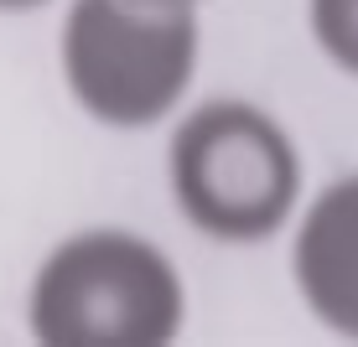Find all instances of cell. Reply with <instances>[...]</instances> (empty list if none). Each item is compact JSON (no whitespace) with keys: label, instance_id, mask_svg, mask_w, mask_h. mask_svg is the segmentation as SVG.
Segmentation results:
<instances>
[{"label":"cell","instance_id":"obj_1","mask_svg":"<svg viewBox=\"0 0 358 347\" xmlns=\"http://www.w3.org/2000/svg\"><path fill=\"white\" fill-rule=\"evenodd\" d=\"M177 265L141 233L89 228L36 265L27 321L47 347H162L182 332Z\"/></svg>","mask_w":358,"mask_h":347},{"label":"cell","instance_id":"obj_2","mask_svg":"<svg viewBox=\"0 0 358 347\" xmlns=\"http://www.w3.org/2000/svg\"><path fill=\"white\" fill-rule=\"evenodd\" d=\"M166 177L197 233L218 244H265L296 213L301 156L275 115L244 98H213L177 125Z\"/></svg>","mask_w":358,"mask_h":347},{"label":"cell","instance_id":"obj_4","mask_svg":"<svg viewBox=\"0 0 358 347\" xmlns=\"http://www.w3.org/2000/svg\"><path fill=\"white\" fill-rule=\"evenodd\" d=\"M291 275L332 337L358 342V171L322 187L291 244Z\"/></svg>","mask_w":358,"mask_h":347},{"label":"cell","instance_id":"obj_6","mask_svg":"<svg viewBox=\"0 0 358 347\" xmlns=\"http://www.w3.org/2000/svg\"><path fill=\"white\" fill-rule=\"evenodd\" d=\"M130 6H151V10H192L203 0H130Z\"/></svg>","mask_w":358,"mask_h":347},{"label":"cell","instance_id":"obj_5","mask_svg":"<svg viewBox=\"0 0 358 347\" xmlns=\"http://www.w3.org/2000/svg\"><path fill=\"white\" fill-rule=\"evenodd\" d=\"M306 21L327 63L358 78V0H306Z\"/></svg>","mask_w":358,"mask_h":347},{"label":"cell","instance_id":"obj_7","mask_svg":"<svg viewBox=\"0 0 358 347\" xmlns=\"http://www.w3.org/2000/svg\"><path fill=\"white\" fill-rule=\"evenodd\" d=\"M36 6H47V0H0V10H36Z\"/></svg>","mask_w":358,"mask_h":347},{"label":"cell","instance_id":"obj_3","mask_svg":"<svg viewBox=\"0 0 358 347\" xmlns=\"http://www.w3.org/2000/svg\"><path fill=\"white\" fill-rule=\"evenodd\" d=\"M197 73V16L130 0H73L63 78L78 109L109 130H145L182 104Z\"/></svg>","mask_w":358,"mask_h":347}]
</instances>
